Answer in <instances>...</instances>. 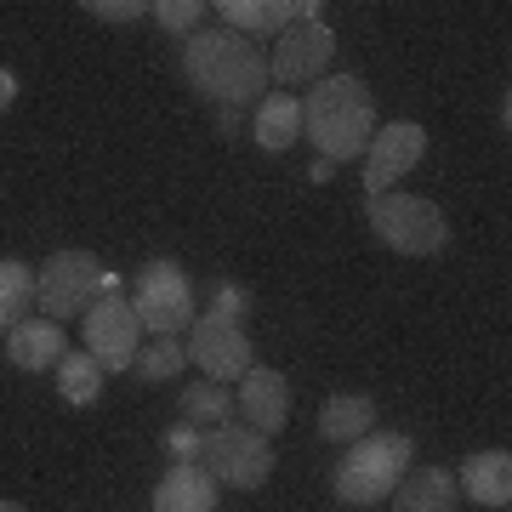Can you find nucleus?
<instances>
[{
  "instance_id": "f257e3e1",
  "label": "nucleus",
  "mask_w": 512,
  "mask_h": 512,
  "mask_svg": "<svg viewBox=\"0 0 512 512\" xmlns=\"http://www.w3.org/2000/svg\"><path fill=\"white\" fill-rule=\"evenodd\" d=\"M177 69H183L188 92L205 97V103H217V114L256 109L268 97V86H274L268 52L256 40L234 35V29H200V35H188Z\"/></svg>"
},
{
  "instance_id": "f03ea898",
  "label": "nucleus",
  "mask_w": 512,
  "mask_h": 512,
  "mask_svg": "<svg viewBox=\"0 0 512 512\" xmlns=\"http://www.w3.org/2000/svg\"><path fill=\"white\" fill-rule=\"evenodd\" d=\"M302 131L330 165L365 160L370 137H376V97L359 74H325L313 97H302Z\"/></svg>"
},
{
  "instance_id": "7ed1b4c3",
  "label": "nucleus",
  "mask_w": 512,
  "mask_h": 512,
  "mask_svg": "<svg viewBox=\"0 0 512 512\" xmlns=\"http://www.w3.org/2000/svg\"><path fill=\"white\" fill-rule=\"evenodd\" d=\"M410 461H416L410 433H365V439L348 444V456L336 461L330 490L348 507H382L387 495L399 490V478L410 473Z\"/></svg>"
},
{
  "instance_id": "20e7f679",
  "label": "nucleus",
  "mask_w": 512,
  "mask_h": 512,
  "mask_svg": "<svg viewBox=\"0 0 512 512\" xmlns=\"http://www.w3.org/2000/svg\"><path fill=\"white\" fill-rule=\"evenodd\" d=\"M365 222H370V234L399 256H439L444 239H450V222H444V211L427 194H393V188L370 194Z\"/></svg>"
},
{
  "instance_id": "39448f33",
  "label": "nucleus",
  "mask_w": 512,
  "mask_h": 512,
  "mask_svg": "<svg viewBox=\"0 0 512 512\" xmlns=\"http://www.w3.org/2000/svg\"><path fill=\"white\" fill-rule=\"evenodd\" d=\"M200 467L228 490H262L268 473H274V444H268V433H256L245 421H222L200 439Z\"/></svg>"
},
{
  "instance_id": "423d86ee",
  "label": "nucleus",
  "mask_w": 512,
  "mask_h": 512,
  "mask_svg": "<svg viewBox=\"0 0 512 512\" xmlns=\"http://www.w3.org/2000/svg\"><path fill=\"white\" fill-rule=\"evenodd\" d=\"M137 325L148 336H177V330H194V285L188 274L171 262V256H154L137 268V296H126Z\"/></svg>"
},
{
  "instance_id": "0eeeda50",
  "label": "nucleus",
  "mask_w": 512,
  "mask_h": 512,
  "mask_svg": "<svg viewBox=\"0 0 512 512\" xmlns=\"http://www.w3.org/2000/svg\"><path fill=\"white\" fill-rule=\"evenodd\" d=\"M103 285V268H97L92 251H52L46 268L35 274V302L46 308L52 325L74 319V313L92 308V291Z\"/></svg>"
},
{
  "instance_id": "6e6552de",
  "label": "nucleus",
  "mask_w": 512,
  "mask_h": 512,
  "mask_svg": "<svg viewBox=\"0 0 512 512\" xmlns=\"http://www.w3.org/2000/svg\"><path fill=\"white\" fill-rule=\"evenodd\" d=\"M188 365L205 370V382H234V376H245V370L256 365L251 353V330L239 325V319H217V313H205V319H194V330H188Z\"/></svg>"
},
{
  "instance_id": "1a4fd4ad",
  "label": "nucleus",
  "mask_w": 512,
  "mask_h": 512,
  "mask_svg": "<svg viewBox=\"0 0 512 512\" xmlns=\"http://www.w3.org/2000/svg\"><path fill=\"white\" fill-rule=\"evenodd\" d=\"M330 57H336V35H330V23L319 18H302L291 23L285 35H279L274 57H268V74H274V86H319L330 69Z\"/></svg>"
},
{
  "instance_id": "9d476101",
  "label": "nucleus",
  "mask_w": 512,
  "mask_h": 512,
  "mask_svg": "<svg viewBox=\"0 0 512 512\" xmlns=\"http://www.w3.org/2000/svg\"><path fill=\"white\" fill-rule=\"evenodd\" d=\"M137 313L126 296H97L86 308V353L103 370H131L137 365Z\"/></svg>"
},
{
  "instance_id": "9b49d317",
  "label": "nucleus",
  "mask_w": 512,
  "mask_h": 512,
  "mask_svg": "<svg viewBox=\"0 0 512 512\" xmlns=\"http://www.w3.org/2000/svg\"><path fill=\"white\" fill-rule=\"evenodd\" d=\"M421 154H427V131H421L416 120L376 126V137H370V148H365V194H387L399 177L416 171Z\"/></svg>"
},
{
  "instance_id": "f8f14e48",
  "label": "nucleus",
  "mask_w": 512,
  "mask_h": 512,
  "mask_svg": "<svg viewBox=\"0 0 512 512\" xmlns=\"http://www.w3.org/2000/svg\"><path fill=\"white\" fill-rule=\"evenodd\" d=\"M234 416L256 433H279L291 421V382L279 376L274 365H251L239 376V393H234Z\"/></svg>"
},
{
  "instance_id": "ddd939ff",
  "label": "nucleus",
  "mask_w": 512,
  "mask_h": 512,
  "mask_svg": "<svg viewBox=\"0 0 512 512\" xmlns=\"http://www.w3.org/2000/svg\"><path fill=\"white\" fill-rule=\"evenodd\" d=\"M211 12H222V29L251 40V35H285L291 23L319 12V0H222Z\"/></svg>"
},
{
  "instance_id": "4468645a",
  "label": "nucleus",
  "mask_w": 512,
  "mask_h": 512,
  "mask_svg": "<svg viewBox=\"0 0 512 512\" xmlns=\"http://www.w3.org/2000/svg\"><path fill=\"white\" fill-rule=\"evenodd\" d=\"M217 478L200 461H171L165 478L154 484V512H217Z\"/></svg>"
},
{
  "instance_id": "2eb2a0df",
  "label": "nucleus",
  "mask_w": 512,
  "mask_h": 512,
  "mask_svg": "<svg viewBox=\"0 0 512 512\" xmlns=\"http://www.w3.org/2000/svg\"><path fill=\"white\" fill-rule=\"evenodd\" d=\"M456 495L461 490L450 467H410L387 501H393V512H456Z\"/></svg>"
},
{
  "instance_id": "dca6fc26",
  "label": "nucleus",
  "mask_w": 512,
  "mask_h": 512,
  "mask_svg": "<svg viewBox=\"0 0 512 512\" xmlns=\"http://www.w3.org/2000/svg\"><path fill=\"white\" fill-rule=\"evenodd\" d=\"M456 490L473 495L478 507H507L512 501V456L507 450H478V456H467Z\"/></svg>"
},
{
  "instance_id": "f3484780",
  "label": "nucleus",
  "mask_w": 512,
  "mask_h": 512,
  "mask_svg": "<svg viewBox=\"0 0 512 512\" xmlns=\"http://www.w3.org/2000/svg\"><path fill=\"white\" fill-rule=\"evenodd\" d=\"M63 353H69V336H63V325H52V319H23V325L6 336V359L18 370H57Z\"/></svg>"
},
{
  "instance_id": "a211bd4d",
  "label": "nucleus",
  "mask_w": 512,
  "mask_h": 512,
  "mask_svg": "<svg viewBox=\"0 0 512 512\" xmlns=\"http://www.w3.org/2000/svg\"><path fill=\"white\" fill-rule=\"evenodd\" d=\"M365 433H376V399L370 393H330L325 410H319V439L353 444Z\"/></svg>"
},
{
  "instance_id": "6ab92c4d",
  "label": "nucleus",
  "mask_w": 512,
  "mask_h": 512,
  "mask_svg": "<svg viewBox=\"0 0 512 512\" xmlns=\"http://www.w3.org/2000/svg\"><path fill=\"white\" fill-rule=\"evenodd\" d=\"M251 131H256V143L268 148V154H285V148L302 137V97H291V92L262 97V103H256Z\"/></svg>"
},
{
  "instance_id": "aec40b11",
  "label": "nucleus",
  "mask_w": 512,
  "mask_h": 512,
  "mask_svg": "<svg viewBox=\"0 0 512 512\" xmlns=\"http://www.w3.org/2000/svg\"><path fill=\"white\" fill-rule=\"evenodd\" d=\"M177 416H183V427H200V433H211V427H222V421H234V399H228V387L222 382H188L183 399H177Z\"/></svg>"
},
{
  "instance_id": "412c9836",
  "label": "nucleus",
  "mask_w": 512,
  "mask_h": 512,
  "mask_svg": "<svg viewBox=\"0 0 512 512\" xmlns=\"http://www.w3.org/2000/svg\"><path fill=\"white\" fill-rule=\"evenodd\" d=\"M29 308H35V268L18 262V256H6L0 262V330L12 336L29 319Z\"/></svg>"
},
{
  "instance_id": "4be33fe9",
  "label": "nucleus",
  "mask_w": 512,
  "mask_h": 512,
  "mask_svg": "<svg viewBox=\"0 0 512 512\" xmlns=\"http://www.w3.org/2000/svg\"><path fill=\"white\" fill-rule=\"evenodd\" d=\"M57 393L69 404H97V393H103V365H97L92 353H63L57 359Z\"/></svg>"
},
{
  "instance_id": "5701e85b",
  "label": "nucleus",
  "mask_w": 512,
  "mask_h": 512,
  "mask_svg": "<svg viewBox=\"0 0 512 512\" xmlns=\"http://www.w3.org/2000/svg\"><path fill=\"white\" fill-rule=\"evenodd\" d=\"M188 365V348H183V336H154L148 348H137V376L143 382H171V376H183Z\"/></svg>"
},
{
  "instance_id": "b1692460",
  "label": "nucleus",
  "mask_w": 512,
  "mask_h": 512,
  "mask_svg": "<svg viewBox=\"0 0 512 512\" xmlns=\"http://www.w3.org/2000/svg\"><path fill=\"white\" fill-rule=\"evenodd\" d=\"M211 6H200V0H154L148 6V18L160 23L165 35H200V23Z\"/></svg>"
},
{
  "instance_id": "393cba45",
  "label": "nucleus",
  "mask_w": 512,
  "mask_h": 512,
  "mask_svg": "<svg viewBox=\"0 0 512 512\" xmlns=\"http://www.w3.org/2000/svg\"><path fill=\"white\" fill-rule=\"evenodd\" d=\"M86 12H92L97 23H137V18H148L143 0H86Z\"/></svg>"
},
{
  "instance_id": "a878e982",
  "label": "nucleus",
  "mask_w": 512,
  "mask_h": 512,
  "mask_svg": "<svg viewBox=\"0 0 512 512\" xmlns=\"http://www.w3.org/2000/svg\"><path fill=\"white\" fill-rule=\"evenodd\" d=\"M211 313H217V319H239V325H245V313H251V296L239 291V285H228V279H222L217 296H211Z\"/></svg>"
},
{
  "instance_id": "bb28decb",
  "label": "nucleus",
  "mask_w": 512,
  "mask_h": 512,
  "mask_svg": "<svg viewBox=\"0 0 512 512\" xmlns=\"http://www.w3.org/2000/svg\"><path fill=\"white\" fill-rule=\"evenodd\" d=\"M200 439L205 433H194V427H171V433H165V450L177 461H200Z\"/></svg>"
},
{
  "instance_id": "cd10ccee",
  "label": "nucleus",
  "mask_w": 512,
  "mask_h": 512,
  "mask_svg": "<svg viewBox=\"0 0 512 512\" xmlns=\"http://www.w3.org/2000/svg\"><path fill=\"white\" fill-rule=\"evenodd\" d=\"M12 103H18V74H12V69H0V114L12 109Z\"/></svg>"
},
{
  "instance_id": "c85d7f7f",
  "label": "nucleus",
  "mask_w": 512,
  "mask_h": 512,
  "mask_svg": "<svg viewBox=\"0 0 512 512\" xmlns=\"http://www.w3.org/2000/svg\"><path fill=\"white\" fill-rule=\"evenodd\" d=\"M0 512H29V507H23V501H0Z\"/></svg>"
}]
</instances>
